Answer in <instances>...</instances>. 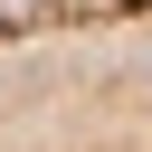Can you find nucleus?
Segmentation results:
<instances>
[{"mask_svg":"<svg viewBox=\"0 0 152 152\" xmlns=\"http://www.w3.org/2000/svg\"><path fill=\"white\" fill-rule=\"evenodd\" d=\"M0 152H152V10L0 48Z\"/></svg>","mask_w":152,"mask_h":152,"instance_id":"nucleus-1","label":"nucleus"},{"mask_svg":"<svg viewBox=\"0 0 152 152\" xmlns=\"http://www.w3.org/2000/svg\"><path fill=\"white\" fill-rule=\"evenodd\" d=\"M152 0H0V48L19 38H66V28H104V19H142Z\"/></svg>","mask_w":152,"mask_h":152,"instance_id":"nucleus-2","label":"nucleus"}]
</instances>
